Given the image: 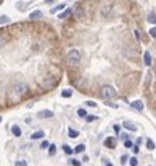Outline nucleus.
Segmentation results:
<instances>
[{
    "instance_id": "6",
    "label": "nucleus",
    "mask_w": 156,
    "mask_h": 166,
    "mask_svg": "<svg viewBox=\"0 0 156 166\" xmlns=\"http://www.w3.org/2000/svg\"><path fill=\"white\" fill-rule=\"evenodd\" d=\"M131 107L135 108V110H138V111H142L143 110V103L141 102V100H135V102L131 103Z\"/></svg>"
},
{
    "instance_id": "8",
    "label": "nucleus",
    "mask_w": 156,
    "mask_h": 166,
    "mask_svg": "<svg viewBox=\"0 0 156 166\" xmlns=\"http://www.w3.org/2000/svg\"><path fill=\"white\" fill-rule=\"evenodd\" d=\"M143 62H145L146 66H151L152 65V56L149 54V51H145V54H143Z\"/></svg>"
},
{
    "instance_id": "29",
    "label": "nucleus",
    "mask_w": 156,
    "mask_h": 166,
    "mask_svg": "<svg viewBox=\"0 0 156 166\" xmlns=\"http://www.w3.org/2000/svg\"><path fill=\"white\" fill-rule=\"evenodd\" d=\"M94 120H97L96 115H87V117H86V121H87V123H92V121H94Z\"/></svg>"
},
{
    "instance_id": "34",
    "label": "nucleus",
    "mask_w": 156,
    "mask_h": 166,
    "mask_svg": "<svg viewBox=\"0 0 156 166\" xmlns=\"http://www.w3.org/2000/svg\"><path fill=\"white\" fill-rule=\"evenodd\" d=\"M86 104H87L89 107H97V104L94 102H86Z\"/></svg>"
},
{
    "instance_id": "42",
    "label": "nucleus",
    "mask_w": 156,
    "mask_h": 166,
    "mask_svg": "<svg viewBox=\"0 0 156 166\" xmlns=\"http://www.w3.org/2000/svg\"><path fill=\"white\" fill-rule=\"evenodd\" d=\"M1 3H3V0H0V4H1Z\"/></svg>"
},
{
    "instance_id": "36",
    "label": "nucleus",
    "mask_w": 156,
    "mask_h": 166,
    "mask_svg": "<svg viewBox=\"0 0 156 166\" xmlns=\"http://www.w3.org/2000/svg\"><path fill=\"white\" fill-rule=\"evenodd\" d=\"M72 165L73 166H80V162L76 161V159H73V161H72Z\"/></svg>"
},
{
    "instance_id": "1",
    "label": "nucleus",
    "mask_w": 156,
    "mask_h": 166,
    "mask_svg": "<svg viewBox=\"0 0 156 166\" xmlns=\"http://www.w3.org/2000/svg\"><path fill=\"white\" fill-rule=\"evenodd\" d=\"M100 94H101V97H103L104 100H110V99H114V97L117 96V92H115V89L113 87V86L106 84V86H103V87H101Z\"/></svg>"
},
{
    "instance_id": "10",
    "label": "nucleus",
    "mask_w": 156,
    "mask_h": 166,
    "mask_svg": "<svg viewBox=\"0 0 156 166\" xmlns=\"http://www.w3.org/2000/svg\"><path fill=\"white\" fill-rule=\"evenodd\" d=\"M11 134L14 137H21V128H20L19 125H13L11 127Z\"/></svg>"
},
{
    "instance_id": "40",
    "label": "nucleus",
    "mask_w": 156,
    "mask_h": 166,
    "mask_svg": "<svg viewBox=\"0 0 156 166\" xmlns=\"http://www.w3.org/2000/svg\"><path fill=\"white\" fill-rule=\"evenodd\" d=\"M106 166H113V163H107V165Z\"/></svg>"
},
{
    "instance_id": "23",
    "label": "nucleus",
    "mask_w": 156,
    "mask_h": 166,
    "mask_svg": "<svg viewBox=\"0 0 156 166\" xmlns=\"http://www.w3.org/2000/svg\"><path fill=\"white\" fill-rule=\"evenodd\" d=\"M48 152H49V155H51V156H52V155H55V153H56V147L54 145V144H52V145H49V151H48Z\"/></svg>"
},
{
    "instance_id": "32",
    "label": "nucleus",
    "mask_w": 156,
    "mask_h": 166,
    "mask_svg": "<svg viewBox=\"0 0 156 166\" xmlns=\"http://www.w3.org/2000/svg\"><path fill=\"white\" fill-rule=\"evenodd\" d=\"M129 156H127V155H122V156H121V163H122V165H125V162H127V159H128Z\"/></svg>"
},
{
    "instance_id": "37",
    "label": "nucleus",
    "mask_w": 156,
    "mask_h": 166,
    "mask_svg": "<svg viewBox=\"0 0 156 166\" xmlns=\"http://www.w3.org/2000/svg\"><path fill=\"white\" fill-rule=\"evenodd\" d=\"M134 34H135V38H137V40H139V38H141V37H139V32H138L137 30L134 31Z\"/></svg>"
},
{
    "instance_id": "14",
    "label": "nucleus",
    "mask_w": 156,
    "mask_h": 166,
    "mask_svg": "<svg viewBox=\"0 0 156 166\" xmlns=\"http://www.w3.org/2000/svg\"><path fill=\"white\" fill-rule=\"evenodd\" d=\"M7 40H9V37L6 35L4 32H0V46L4 45L6 42H7Z\"/></svg>"
},
{
    "instance_id": "22",
    "label": "nucleus",
    "mask_w": 156,
    "mask_h": 166,
    "mask_svg": "<svg viewBox=\"0 0 156 166\" xmlns=\"http://www.w3.org/2000/svg\"><path fill=\"white\" fill-rule=\"evenodd\" d=\"M60 96H62V97H70V96H72V90L66 89V90H63V92L60 93Z\"/></svg>"
},
{
    "instance_id": "26",
    "label": "nucleus",
    "mask_w": 156,
    "mask_h": 166,
    "mask_svg": "<svg viewBox=\"0 0 156 166\" xmlns=\"http://www.w3.org/2000/svg\"><path fill=\"white\" fill-rule=\"evenodd\" d=\"M129 165L131 166H138V159L137 158H131V159H129Z\"/></svg>"
},
{
    "instance_id": "15",
    "label": "nucleus",
    "mask_w": 156,
    "mask_h": 166,
    "mask_svg": "<svg viewBox=\"0 0 156 166\" xmlns=\"http://www.w3.org/2000/svg\"><path fill=\"white\" fill-rule=\"evenodd\" d=\"M146 148L149 149V151H153V149H155V142H153L151 138L146 139Z\"/></svg>"
},
{
    "instance_id": "25",
    "label": "nucleus",
    "mask_w": 156,
    "mask_h": 166,
    "mask_svg": "<svg viewBox=\"0 0 156 166\" xmlns=\"http://www.w3.org/2000/svg\"><path fill=\"white\" fill-rule=\"evenodd\" d=\"M63 9H65V4H59V6H56L55 9L51 10V13H55V11H58V10H63Z\"/></svg>"
},
{
    "instance_id": "18",
    "label": "nucleus",
    "mask_w": 156,
    "mask_h": 166,
    "mask_svg": "<svg viewBox=\"0 0 156 166\" xmlns=\"http://www.w3.org/2000/svg\"><path fill=\"white\" fill-rule=\"evenodd\" d=\"M44 137V132L42 131H37V132H34V134L31 135V139H40Z\"/></svg>"
},
{
    "instance_id": "33",
    "label": "nucleus",
    "mask_w": 156,
    "mask_h": 166,
    "mask_svg": "<svg viewBox=\"0 0 156 166\" xmlns=\"http://www.w3.org/2000/svg\"><path fill=\"white\" fill-rule=\"evenodd\" d=\"M128 138H129V135L127 134V132H124V134H121V139H124V141H127Z\"/></svg>"
},
{
    "instance_id": "4",
    "label": "nucleus",
    "mask_w": 156,
    "mask_h": 166,
    "mask_svg": "<svg viewBox=\"0 0 156 166\" xmlns=\"http://www.w3.org/2000/svg\"><path fill=\"white\" fill-rule=\"evenodd\" d=\"M37 117H38V118H51V117H54V111L41 110L40 113H37Z\"/></svg>"
},
{
    "instance_id": "28",
    "label": "nucleus",
    "mask_w": 156,
    "mask_h": 166,
    "mask_svg": "<svg viewBox=\"0 0 156 166\" xmlns=\"http://www.w3.org/2000/svg\"><path fill=\"white\" fill-rule=\"evenodd\" d=\"M149 34H151L152 38H156V27H152L151 30H149Z\"/></svg>"
},
{
    "instance_id": "5",
    "label": "nucleus",
    "mask_w": 156,
    "mask_h": 166,
    "mask_svg": "<svg viewBox=\"0 0 156 166\" xmlns=\"http://www.w3.org/2000/svg\"><path fill=\"white\" fill-rule=\"evenodd\" d=\"M104 145H106L107 148L113 149V148H115V145H117V141H115L114 137H108V138H106V141H104Z\"/></svg>"
},
{
    "instance_id": "20",
    "label": "nucleus",
    "mask_w": 156,
    "mask_h": 166,
    "mask_svg": "<svg viewBox=\"0 0 156 166\" xmlns=\"http://www.w3.org/2000/svg\"><path fill=\"white\" fill-rule=\"evenodd\" d=\"M78 115H79V117H82V118H86V117H87V111L84 110V108H79Z\"/></svg>"
},
{
    "instance_id": "31",
    "label": "nucleus",
    "mask_w": 156,
    "mask_h": 166,
    "mask_svg": "<svg viewBox=\"0 0 156 166\" xmlns=\"http://www.w3.org/2000/svg\"><path fill=\"white\" fill-rule=\"evenodd\" d=\"M46 148H49V142H48V141H44V142L41 144V149H46Z\"/></svg>"
},
{
    "instance_id": "7",
    "label": "nucleus",
    "mask_w": 156,
    "mask_h": 166,
    "mask_svg": "<svg viewBox=\"0 0 156 166\" xmlns=\"http://www.w3.org/2000/svg\"><path fill=\"white\" fill-rule=\"evenodd\" d=\"M73 13H75V17L76 19H82L83 16H84V13H83V9L80 7V6H76L73 9Z\"/></svg>"
},
{
    "instance_id": "13",
    "label": "nucleus",
    "mask_w": 156,
    "mask_h": 166,
    "mask_svg": "<svg viewBox=\"0 0 156 166\" xmlns=\"http://www.w3.org/2000/svg\"><path fill=\"white\" fill-rule=\"evenodd\" d=\"M68 132H69V137H70V138H78L79 137V131H76V129H73V128H69Z\"/></svg>"
},
{
    "instance_id": "24",
    "label": "nucleus",
    "mask_w": 156,
    "mask_h": 166,
    "mask_svg": "<svg viewBox=\"0 0 156 166\" xmlns=\"http://www.w3.org/2000/svg\"><path fill=\"white\" fill-rule=\"evenodd\" d=\"M110 7H104V9H103V16H104V17H108V16H110Z\"/></svg>"
},
{
    "instance_id": "27",
    "label": "nucleus",
    "mask_w": 156,
    "mask_h": 166,
    "mask_svg": "<svg viewBox=\"0 0 156 166\" xmlns=\"http://www.w3.org/2000/svg\"><path fill=\"white\" fill-rule=\"evenodd\" d=\"M124 147H125V148H132V147H134L132 141H129V139H127V141H124Z\"/></svg>"
},
{
    "instance_id": "35",
    "label": "nucleus",
    "mask_w": 156,
    "mask_h": 166,
    "mask_svg": "<svg viewBox=\"0 0 156 166\" xmlns=\"http://www.w3.org/2000/svg\"><path fill=\"white\" fill-rule=\"evenodd\" d=\"M106 106H110V107H113V108H117V104H113V103H110V102H106Z\"/></svg>"
},
{
    "instance_id": "39",
    "label": "nucleus",
    "mask_w": 156,
    "mask_h": 166,
    "mask_svg": "<svg viewBox=\"0 0 156 166\" xmlns=\"http://www.w3.org/2000/svg\"><path fill=\"white\" fill-rule=\"evenodd\" d=\"M114 131H115V132H118V131H119V127H118V125H114Z\"/></svg>"
},
{
    "instance_id": "19",
    "label": "nucleus",
    "mask_w": 156,
    "mask_h": 166,
    "mask_svg": "<svg viewBox=\"0 0 156 166\" xmlns=\"http://www.w3.org/2000/svg\"><path fill=\"white\" fill-rule=\"evenodd\" d=\"M84 149H86V147H84L83 144H79L78 147L75 148V153H80V152H83Z\"/></svg>"
},
{
    "instance_id": "12",
    "label": "nucleus",
    "mask_w": 156,
    "mask_h": 166,
    "mask_svg": "<svg viewBox=\"0 0 156 166\" xmlns=\"http://www.w3.org/2000/svg\"><path fill=\"white\" fill-rule=\"evenodd\" d=\"M148 23L156 24V14H155V11H151V13L148 14Z\"/></svg>"
},
{
    "instance_id": "16",
    "label": "nucleus",
    "mask_w": 156,
    "mask_h": 166,
    "mask_svg": "<svg viewBox=\"0 0 156 166\" xmlns=\"http://www.w3.org/2000/svg\"><path fill=\"white\" fill-rule=\"evenodd\" d=\"M70 13H72V10H70V9H66L63 13H60L59 16H58V19H60V20H62V19H66V17H68Z\"/></svg>"
},
{
    "instance_id": "11",
    "label": "nucleus",
    "mask_w": 156,
    "mask_h": 166,
    "mask_svg": "<svg viewBox=\"0 0 156 166\" xmlns=\"http://www.w3.org/2000/svg\"><path fill=\"white\" fill-rule=\"evenodd\" d=\"M122 125H124V128L129 129V131H132V132H134V131H137V125H134L131 121H125Z\"/></svg>"
},
{
    "instance_id": "3",
    "label": "nucleus",
    "mask_w": 156,
    "mask_h": 166,
    "mask_svg": "<svg viewBox=\"0 0 156 166\" xmlns=\"http://www.w3.org/2000/svg\"><path fill=\"white\" fill-rule=\"evenodd\" d=\"M28 90H30V87H28L27 83H17V84L14 86V93H16V94H19V96L25 94Z\"/></svg>"
},
{
    "instance_id": "38",
    "label": "nucleus",
    "mask_w": 156,
    "mask_h": 166,
    "mask_svg": "<svg viewBox=\"0 0 156 166\" xmlns=\"http://www.w3.org/2000/svg\"><path fill=\"white\" fill-rule=\"evenodd\" d=\"M134 152H135V153L139 152V148H138V145H137V147H134Z\"/></svg>"
},
{
    "instance_id": "2",
    "label": "nucleus",
    "mask_w": 156,
    "mask_h": 166,
    "mask_svg": "<svg viewBox=\"0 0 156 166\" xmlns=\"http://www.w3.org/2000/svg\"><path fill=\"white\" fill-rule=\"evenodd\" d=\"M80 62V52L78 49H70L68 54V64L70 66H75Z\"/></svg>"
},
{
    "instance_id": "21",
    "label": "nucleus",
    "mask_w": 156,
    "mask_h": 166,
    "mask_svg": "<svg viewBox=\"0 0 156 166\" xmlns=\"http://www.w3.org/2000/svg\"><path fill=\"white\" fill-rule=\"evenodd\" d=\"M10 23V17L7 16H0V24H7Z\"/></svg>"
},
{
    "instance_id": "17",
    "label": "nucleus",
    "mask_w": 156,
    "mask_h": 166,
    "mask_svg": "<svg viewBox=\"0 0 156 166\" xmlns=\"http://www.w3.org/2000/svg\"><path fill=\"white\" fill-rule=\"evenodd\" d=\"M62 148H63V152L66 153V155H72V153L75 152L73 149H72V148L69 147V145H66V144H65V145H63V147H62Z\"/></svg>"
},
{
    "instance_id": "9",
    "label": "nucleus",
    "mask_w": 156,
    "mask_h": 166,
    "mask_svg": "<svg viewBox=\"0 0 156 166\" xmlns=\"http://www.w3.org/2000/svg\"><path fill=\"white\" fill-rule=\"evenodd\" d=\"M30 20H35V19H40V17H42V11L41 10H35V11H32L30 16Z\"/></svg>"
},
{
    "instance_id": "41",
    "label": "nucleus",
    "mask_w": 156,
    "mask_h": 166,
    "mask_svg": "<svg viewBox=\"0 0 156 166\" xmlns=\"http://www.w3.org/2000/svg\"><path fill=\"white\" fill-rule=\"evenodd\" d=\"M1 120H3V118H1V115H0V123H1Z\"/></svg>"
},
{
    "instance_id": "30",
    "label": "nucleus",
    "mask_w": 156,
    "mask_h": 166,
    "mask_svg": "<svg viewBox=\"0 0 156 166\" xmlns=\"http://www.w3.org/2000/svg\"><path fill=\"white\" fill-rule=\"evenodd\" d=\"M14 166H27V162L25 161H17L14 163Z\"/></svg>"
}]
</instances>
